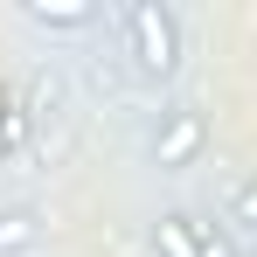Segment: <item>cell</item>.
Wrapping results in <instances>:
<instances>
[{
  "label": "cell",
  "mask_w": 257,
  "mask_h": 257,
  "mask_svg": "<svg viewBox=\"0 0 257 257\" xmlns=\"http://www.w3.org/2000/svg\"><path fill=\"white\" fill-rule=\"evenodd\" d=\"M125 49L139 63V77H153V84H167L181 70V21H174L167 0H132L125 7Z\"/></svg>",
  "instance_id": "cell-1"
},
{
  "label": "cell",
  "mask_w": 257,
  "mask_h": 257,
  "mask_svg": "<svg viewBox=\"0 0 257 257\" xmlns=\"http://www.w3.org/2000/svg\"><path fill=\"white\" fill-rule=\"evenodd\" d=\"M21 243H35V215H0V250H21Z\"/></svg>",
  "instance_id": "cell-5"
},
{
  "label": "cell",
  "mask_w": 257,
  "mask_h": 257,
  "mask_svg": "<svg viewBox=\"0 0 257 257\" xmlns=\"http://www.w3.org/2000/svg\"><path fill=\"white\" fill-rule=\"evenodd\" d=\"M14 139H21V111H14V118H7V125H0V153H7V146H14Z\"/></svg>",
  "instance_id": "cell-8"
},
{
  "label": "cell",
  "mask_w": 257,
  "mask_h": 257,
  "mask_svg": "<svg viewBox=\"0 0 257 257\" xmlns=\"http://www.w3.org/2000/svg\"><path fill=\"white\" fill-rule=\"evenodd\" d=\"M7 118H14V111H7V90H0V125H7Z\"/></svg>",
  "instance_id": "cell-9"
},
{
  "label": "cell",
  "mask_w": 257,
  "mask_h": 257,
  "mask_svg": "<svg viewBox=\"0 0 257 257\" xmlns=\"http://www.w3.org/2000/svg\"><path fill=\"white\" fill-rule=\"evenodd\" d=\"M202 139H209V125H202L195 111H174L167 125H160V139H153V160H160V167H188V160L202 153Z\"/></svg>",
  "instance_id": "cell-2"
},
{
  "label": "cell",
  "mask_w": 257,
  "mask_h": 257,
  "mask_svg": "<svg viewBox=\"0 0 257 257\" xmlns=\"http://www.w3.org/2000/svg\"><path fill=\"white\" fill-rule=\"evenodd\" d=\"M195 243H202V257H236V250H229V236H222L215 222H202V215H195Z\"/></svg>",
  "instance_id": "cell-6"
},
{
  "label": "cell",
  "mask_w": 257,
  "mask_h": 257,
  "mask_svg": "<svg viewBox=\"0 0 257 257\" xmlns=\"http://www.w3.org/2000/svg\"><path fill=\"white\" fill-rule=\"evenodd\" d=\"M229 215H236L243 229H257V174L243 181V188H236V202H229Z\"/></svg>",
  "instance_id": "cell-7"
},
{
  "label": "cell",
  "mask_w": 257,
  "mask_h": 257,
  "mask_svg": "<svg viewBox=\"0 0 257 257\" xmlns=\"http://www.w3.org/2000/svg\"><path fill=\"white\" fill-rule=\"evenodd\" d=\"M21 14H28L35 28H90V21H97V7H84V0H70V7H49V0H28Z\"/></svg>",
  "instance_id": "cell-4"
},
{
  "label": "cell",
  "mask_w": 257,
  "mask_h": 257,
  "mask_svg": "<svg viewBox=\"0 0 257 257\" xmlns=\"http://www.w3.org/2000/svg\"><path fill=\"white\" fill-rule=\"evenodd\" d=\"M153 250L160 257H202V243H195V215H160V222H153Z\"/></svg>",
  "instance_id": "cell-3"
}]
</instances>
